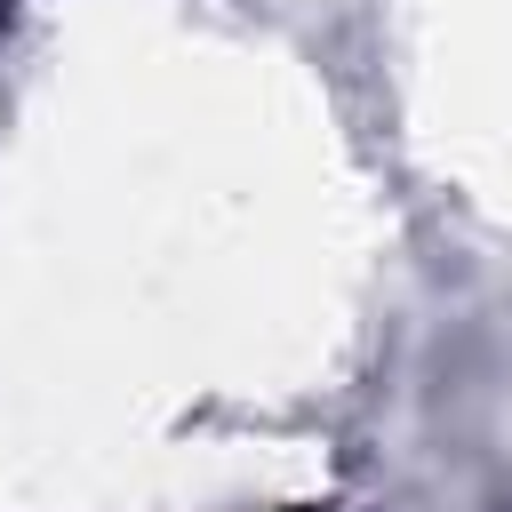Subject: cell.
Instances as JSON below:
<instances>
[{
	"mask_svg": "<svg viewBox=\"0 0 512 512\" xmlns=\"http://www.w3.org/2000/svg\"><path fill=\"white\" fill-rule=\"evenodd\" d=\"M0 16H8V0H0Z\"/></svg>",
	"mask_w": 512,
	"mask_h": 512,
	"instance_id": "1",
	"label": "cell"
}]
</instances>
